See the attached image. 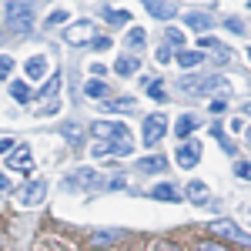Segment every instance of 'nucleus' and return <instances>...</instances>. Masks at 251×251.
<instances>
[{
  "label": "nucleus",
  "instance_id": "f257e3e1",
  "mask_svg": "<svg viewBox=\"0 0 251 251\" xmlns=\"http://www.w3.org/2000/svg\"><path fill=\"white\" fill-rule=\"evenodd\" d=\"M7 27L14 34H30L34 30V7L27 0H7Z\"/></svg>",
  "mask_w": 251,
  "mask_h": 251
},
{
  "label": "nucleus",
  "instance_id": "37998d69",
  "mask_svg": "<svg viewBox=\"0 0 251 251\" xmlns=\"http://www.w3.org/2000/svg\"><path fill=\"white\" fill-rule=\"evenodd\" d=\"M245 114H251V100H248V104H245Z\"/></svg>",
  "mask_w": 251,
  "mask_h": 251
},
{
  "label": "nucleus",
  "instance_id": "c85d7f7f",
  "mask_svg": "<svg viewBox=\"0 0 251 251\" xmlns=\"http://www.w3.org/2000/svg\"><path fill=\"white\" fill-rule=\"evenodd\" d=\"M134 151V141L131 137H121V141H114V154H131Z\"/></svg>",
  "mask_w": 251,
  "mask_h": 251
},
{
  "label": "nucleus",
  "instance_id": "dca6fc26",
  "mask_svg": "<svg viewBox=\"0 0 251 251\" xmlns=\"http://www.w3.org/2000/svg\"><path fill=\"white\" fill-rule=\"evenodd\" d=\"M44 74H47V57H30L27 60V77H34V80H40L44 77Z\"/></svg>",
  "mask_w": 251,
  "mask_h": 251
},
{
  "label": "nucleus",
  "instance_id": "393cba45",
  "mask_svg": "<svg viewBox=\"0 0 251 251\" xmlns=\"http://www.w3.org/2000/svg\"><path fill=\"white\" fill-rule=\"evenodd\" d=\"M10 94H14V100L24 104V100H30V87H27V84H20V80H14V84H10Z\"/></svg>",
  "mask_w": 251,
  "mask_h": 251
},
{
  "label": "nucleus",
  "instance_id": "2eb2a0df",
  "mask_svg": "<svg viewBox=\"0 0 251 251\" xmlns=\"http://www.w3.org/2000/svg\"><path fill=\"white\" fill-rule=\"evenodd\" d=\"M151 194H154L157 201H181V191H177L174 184H154Z\"/></svg>",
  "mask_w": 251,
  "mask_h": 251
},
{
  "label": "nucleus",
  "instance_id": "aec40b11",
  "mask_svg": "<svg viewBox=\"0 0 251 251\" xmlns=\"http://www.w3.org/2000/svg\"><path fill=\"white\" fill-rule=\"evenodd\" d=\"M60 134H64V141H67V144H74V148L84 141V134H80L77 124H64V127H60Z\"/></svg>",
  "mask_w": 251,
  "mask_h": 251
},
{
  "label": "nucleus",
  "instance_id": "4468645a",
  "mask_svg": "<svg viewBox=\"0 0 251 251\" xmlns=\"http://www.w3.org/2000/svg\"><path fill=\"white\" fill-rule=\"evenodd\" d=\"M137 67H141V60H137V57H127V54H121V57L114 60V71L121 74V77H127V74H134Z\"/></svg>",
  "mask_w": 251,
  "mask_h": 251
},
{
  "label": "nucleus",
  "instance_id": "f03ea898",
  "mask_svg": "<svg viewBox=\"0 0 251 251\" xmlns=\"http://www.w3.org/2000/svg\"><path fill=\"white\" fill-rule=\"evenodd\" d=\"M181 91L184 94H191V97H204V94H225L228 91V80L225 77H181Z\"/></svg>",
  "mask_w": 251,
  "mask_h": 251
},
{
  "label": "nucleus",
  "instance_id": "b1692460",
  "mask_svg": "<svg viewBox=\"0 0 251 251\" xmlns=\"http://www.w3.org/2000/svg\"><path fill=\"white\" fill-rule=\"evenodd\" d=\"M144 30H141V27H134V30H127V47H131V50H141V47H144Z\"/></svg>",
  "mask_w": 251,
  "mask_h": 251
},
{
  "label": "nucleus",
  "instance_id": "2f4dec72",
  "mask_svg": "<svg viewBox=\"0 0 251 251\" xmlns=\"http://www.w3.org/2000/svg\"><path fill=\"white\" fill-rule=\"evenodd\" d=\"M67 20V10H54L50 17H47V27H54V24H64Z\"/></svg>",
  "mask_w": 251,
  "mask_h": 251
},
{
  "label": "nucleus",
  "instance_id": "ea45409f",
  "mask_svg": "<svg viewBox=\"0 0 251 251\" xmlns=\"http://www.w3.org/2000/svg\"><path fill=\"white\" fill-rule=\"evenodd\" d=\"M201 251H225V248H221V245H214V241H204V245H201Z\"/></svg>",
  "mask_w": 251,
  "mask_h": 251
},
{
  "label": "nucleus",
  "instance_id": "c9c22d12",
  "mask_svg": "<svg viewBox=\"0 0 251 251\" xmlns=\"http://www.w3.org/2000/svg\"><path fill=\"white\" fill-rule=\"evenodd\" d=\"M168 40H171V44H177V47H184V37H181V34H177V30H168Z\"/></svg>",
  "mask_w": 251,
  "mask_h": 251
},
{
  "label": "nucleus",
  "instance_id": "f704fd0d",
  "mask_svg": "<svg viewBox=\"0 0 251 251\" xmlns=\"http://www.w3.org/2000/svg\"><path fill=\"white\" fill-rule=\"evenodd\" d=\"M91 44H94V50H107L111 47V37H94Z\"/></svg>",
  "mask_w": 251,
  "mask_h": 251
},
{
  "label": "nucleus",
  "instance_id": "6e6552de",
  "mask_svg": "<svg viewBox=\"0 0 251 251\" xmlns=\"http://www.w3.org/2000/svg\"><path fill=\"white\" fill-rule=\"evenodd\" d=\"M44 194H47V181H30V184H27V191H20L17 204H24V208L40 204V201H44Z\"/></svg>",
  "mask_w": 251,
  "mask_h": 251
},
{
  "label": "nucleus",
  "instance_id": "a19ab883",
  "mask_svg": "<svg viewBox=\"0 0 251 251\" xmlns=\"http://www.w3.org/2000/svg\"><path fill=\"white\" fill-rule=\"evenodd\" d=\"M208 47H218V40H211V37H201V50H208Z\"/></svg>",
  "mask_w": 251,
  "mask_h": 251
},
{
  "label": "nucleus",
  "instance_id": "a18cd8bd",
  "mask_svg": "<svg viewBox=\"0 0 251 251\" xmlns=\"http://www.w3.org/2000/svg\"><path fill=\"white\" fill-rule=\"evenodd\" d=\"M248 7H251V0H248Z\"/></svg>",
  "mask_w": 251,
  "mask_h": 251
},
{
  "label": "nucleus",
  "instance_id": "79ce46f5",
  "mask_svg": "<svg viewBox=\"0 0 251 251\" xmlns=\"http://www.w3.org/2000/svg\"><path fill=\"white\" fill-rule=\"evenodd\" d=\"M7 188H10V181H7V177L0 174V191H7Z\"/></svg>",
  "mask_w": 251,
  "mask_h": 251
},
{
  "label": "nucleus",
  "instance_id": "f8f14e48",
  "mask_svg": "<svg viewBox=\"0 0 251 251\" xmlns=\"http://www.w3.org/2000/svg\"><path fill=\"white\" fill-rule=\"evenodd\" d=\"M137 168H141V171H154V174H161L164 171V168H168V157L164 154H148V157H141V164H137Z\"/></svg>",
  "mask_w": 251,
  "mask_h": 251
},
{
  "label": "nucleus",
  "instance_id": "5701e85b",
  "mask_svg": "<svg viewBox=\"0 0 251 251\" xmlns=\"http://www.w3.org/2000/svg\"><path fill=\"white\" fill-rule=\"evenodd\" d=\"M84 94L87 97H104L107 94V84H104V80H87V84H84Z\"/></svg>",
  "mask_w": 251,
  "mask_h": 251
},
{
  "label": "nucleus",
  "instance_id": "72a5a7b5",
  "mask_svg": "<svg viewBox=\"0 0 251 251\" xmlns=\"http://www.w3.org/2000/svg\"><path fill=\"white\" fill-rule=\"evenodd\" d=\"M228 30H231V34H245V24L238 17H228Z\"/></svg>",
  "mask_w": 251,
  "mask_h": 251
},
{
  "label": "nucleus",
  "instance_id": "0eeeda50",
  "mask_svg": "<svg viewBox=\"0 0 251 251\" xmlns=\"http://www.w3.org/2000/svg\"><path fill=\"white\" fill-rule=\"evenodd\" d=\"M198 161H201V144H198V141L177 144V164H181V168H194Z\"/></svg>",
  "mask_w": 251,
  "mask_h": 251
},
{
  "label": "nucleus",
  "instance_id": "39448f33",
  "mask_svg": "<svg viewBox=\"0 0 251 251\" xmlns=\"http://www.w3.org/2000/svg\"><path fill=\"white\" fill-rule=\"evenodd\" d=\"M67 184H77V188H87V191H97V188H104V177L91 168H77V171L67 177Z\"/></svg>",
  "mask_w": 251,
  "mask_h": 251
},
{
  "label": "nucleus",
  "instance_id": "a878e982",
  "mask_svg": "<svg viewBox=\"0 0 251 251\" xmlns=\"http://www.w3.org/2000/svg\"><path fill=\"white\" fill-rule=\"evenodd\" d=\"M104 20H107V24H127L131 14H127V10H104Z\"/></svg>",
  "mask_w": 251,
  "mask_h": 251
},
{
  "label": "nucleus",
  "instance_id": "e433bc0d",
  "mask_svg": "<svg viewBox=\"0 0 251 251\" xmlns=\"http://www.w3.org/2000/svg\"><path fill=\"white\" fill-rule=\"evenodd\" d=\"M225 107H228V104H225L221 97H218V100H211V114H225Z\"/></svg>",
  "mask_w": 251,
  "mask_h": 251
},
{
  "label": "nucleus",
  "instance_id": "423d86ee",
  "mask_svg": "<svg viewBox=\"0 0 251 251\" xmlns=\"http://www.w3.org/2000/svg\"><path fill=\"white\" fill-rule=\"evenodd\" d=\"M94 134H97V141H121V137L131 134V131H127L124 124H117V121H97Z\"/></svg>",
  "mask_w": 251,
  "mask_h": 251
},
{
  "label": "nucleus",
  "instance_id": "412c9836",
  "mask_svg": "<svg viewBox=\"0 0 251 251\" xmlns=\"http://www.w3.org/2000/svg\"><path fill=\"white\" fill-rule=\"evenodd\" d=\"M117 238H121V231H94L91 234L94 248H104V245H111V241H117Z\"/></svg>",
  "mask_w": 251,
  "mask_h": 251
},
{
  "label": "nucleus",
  "instance_id": "6ab92c4d",
  "mask_svg": "<svg viewBox=\"0 0 251 251\" xmlns=\"http://www.w3.org/2000/svg\"><path fill=\"white\" fill-rule=\"evenodd\" d=\"M201 60H204V50H201V47H198V50H181V54H177V64H181V67H198Z\"/></svg>",
  "mask_w": 251,
  "mask_h": 251
},
{
  "label": "nucleus",
  "instance_id": "a211bd4d",
  "mask_svg": "<svg viewBox=\"0 0 251 251\" xmlns=\"http://www.w3.org/2000/svg\"><path fill=\"white\" fill-rule=\"evenodd\" d=\"M134 104H137L134 97H117V100H111L104 111H114V114H131V111H134Z\"/></svg>",
  "mask_w": 251,
  "mask_h": 251
},
{
  "label": "nucleus",
  "instance_id": "1a4fd4ad",
  "mask_svg": "<svg viewBox=\"0 0 251 251\" xmlns=\"http://www.w3.org/2000/svg\"><path fill=\"white\" fill-rule=\"evenodd\" d=\"M144 10H148L151 17H157V20H171L174 14H177V3H174V0H148Z\"/></svg>",
  "mask_w": 251,
  "mask_h": 251
},
{
  "label": "nucleus",
  "instance_id": "9d476101",
  "mask_svg": "<svg viewBox=\"0 0 251 251\" xmlns=\"http://www.w3.org/2000/svg\"><path fill=\"white\" fill-rule=\"evenodd\" d=\"M67 44H87V40H94V24H87V20H80L74 27H67Z\"/></svg>",
  "mask_w": 251,
  "mask_h": 251
},
{
  "label": "nucleus",
  "instance_id": "58836bf2",
  "mask_svg": "<svg viewBox=\"0 0 251 251\" xmlns=\"http://www.w3.org/2000/svg\"><path fill=\"white\" fill-rule=\"evenodd\" d=\"M10 148H14V144H10V137H0V154H7Z\"/></svg>",
  "mask_w": 251,
  "mask_h": 251
},
{
  "label": "nucleus",
  "instance_id": "4c0bfd02",
  "mask_svg": "<svg viewBox=\"0 0 251 251\" xmlns=\"http://www.w3.org/2000/svg\"><path fill=\"white\" fill-rule=\"evenodd\" d=\"M157 60H161V64H168V60H171V50H168V47H161V50H157Z\"/></svg>",
  "mask_w": 251,
  "mask_h": 251
},
{
  "label": "nucleus",
  "instance_id": "7c9ffc66",
  "mask_svg": "<svg viewBox=\"0 0 251 251\" xmlns=\"http://www.w3.org/2000/svg\"><path fill=\"white\" fill-rule=\"evenodd\" d=\"M234 174H238V177H245V181H251V161H241V164H234Z\"/></svg>",
  "mask_w": 251,
  "mask_h": 251
},
{
  "label": "nucleus",
  "instance_id": "f3484780",
  "mask_svg": "<svg viewBox=\"0 0 251 251\" xmlns=\"http://www.w3.org/2000/svg\"><path fill=\"white\" fill-rule=\"evenodd\" d=\"M188 198H191L194 204H204V201H208V184H204V181H191V184H188Z\"/></svg>",
  "mask_w": 251,
  "mask_h": 251
},
{
  "label": "nucleus",
  "instance_id": "c756f323",
  "mask_svg": "<svg viewBox=\"0 0 251 251\" xmlns=\"http://www.w3.org/2000/svg\"><path fill=\"white\" fill-rule=\"evenodd\" d=\"M148 94L154 97V100H164V91H161V80H148Z\"/></svg>",
  "mask_w": 251,
  "mask_h": 251
},
{
  "label": "nucleus",
  "instance_id": "20e7f679",
  "mask_svg": "<svg viewBox=\"0 0 251 251\" xmlns=\"http://www.w3.org/2000/svg\"><path fill=\"white\" fill-rule=\"evenodd\" d=\"M164 131H168V117H164V114H151L148 121H144V144L154 148L157 141L164 137Z\"/></svg>",
  "mask_w": 251,
  "mask_h": 251
},
{
  "label": "nucleus",
  "instance_id": "7ed1b4c3",
  "mask_svg": "<svg viewBox=\"0 0 251 251\" xmlns=\"http://www.w3.org/2000/svg\"><path fill=\"white\" fill-rule=\"evenodd\" d=\"M208 231H211V234H221V238H228V241H238V245H248V248H251V234L241 231L234 221H211V225H208Z\"/></svg>",
  "mask_w": 251,
  "mask_h": 251
},
{
  "label": "nucleus",
  "instance_id": "4be33fe9",
  "mask_svg": "<svg viewBox=\"0 0 251 251\" xmlns=\"http://www.w3.org/2000/svg\"><path fill=\"white\" fill-rule=\"evenodd\" d=\"M194 124H198V121H194V117H177V124H174V131H177V137H188L194 131Z\"/></svg>",
  "mask_w": 251,
  "mask_h": 251
},
{
  "label": "nucleus",
  "instance_id": "bb28decb",
  "mask_svg": "<svg viewBox=\"0 0 251 251\" xmlns=\"http://www.w3.org/2000/svg\"><path fill=\"white\" fill-rule=\"evenodd\" d=\"M91 154H94V157H104V154H114V141H97L94 148H91Z\"/></svg>",
  "mask_w": 251,
  "mask_h": 251
},
{
  "label": "nucleus",
  "instance_id": "de8ad7c7",
  "mask_svg": "<svg viewBox=\"0 0 251 251\" xmlns=\"http://www.w3.org/2000/svg\"><path fill=\"white\" fill-rule=\"evenodd\" d=\"M97 251H100V248H97Z\"/></svg>",
  "mask_w": 251,
  "mask_h": 251
},
{
  "label": "nucleus",
  "instance_id": "ddd939ff",
  "mask_svg": "<svg viewBox=\"0 0 251 251\" xmlns=\"http://www.w3.org/2000/svg\"><path fill=\"white\" fill-rule=\"evenodd\" d=\"M184 24H188V27H194V30H201V34H204V30L211 27V17H208V14H201V10H191V14H184Z\"/></svg>",
  "mask_w": 251,
  "mask_h": 251
},
{
  "label": "nucleus",
  "instance_id": "473e14b6",
  "mask_svg": "<svg viewBox=\"0 0 251 251\" xmlns=\"http://www.w3.org/2000/svg\"><path fill=\"white\" fill-rule=\"evenodd\" d=\"M57 87H60V77H50V80H47V84H44V91H40V94L47 97V94H54Z\"/></svg>",
  "mask_w": 251,
  "mask_h": 251
},
{
  "label": "nucleus",
  "instance_id": "9b49d317",
  "mask_svg": "<svg viewBox=\"0 0 251 251\" xmlns=\"http://www.w3.org/2000/svg\"><path fill=\"white\" fill-rule=\"evenodd\" d=\"M7 164H10L14 171H30V164H34V161H30V148H24V144H20V148H10Z\"/></svg>",
  "mask_w": 251,
  "mask_h": 251
},
{
  "label": "nucleus",
  "instance_id": "cd10ccee",
  "mask_svg": "<svg viewBox=\"0 0 251 251\" xmlns=\"http://www.w3.org/2000/svg\"><path fill=\"white\" fill-rule=\"evenodd\" d=\"M10 71H14V57L10 54H0V80L10 77Z\"/></svg>",
  "mask_w": 251,
  "mask_h": 251
},
{
  "label": "nucleus",
  "instance_id": "c03bdc74",
  "mask_svg": "<svg viewBox=\"0 0 251 251\" xmlns=\"http://www.w3.org/2000/svg\"><path fill=\"white\" fill-rule=\"evenodd\" d=\"M248 141H251V131H248Z\"/></svg>",
  "mask_w": 251,
  "mask_h": 251
},
{
  "label": "nucleus",
  "instance_id": "49530a36",
  "mask_svg": "<svg viewBox=\"0 0 251 251\" xmlns=\"http://www.w3.org/2000/svg\"><path fill=\"white\" fill-rule=\"evenodd\" d=\"M248 57H251V50H248Z\"/></svg>",
  "mask_w": 251,
  "mask_h": 251
}]
</instances>
